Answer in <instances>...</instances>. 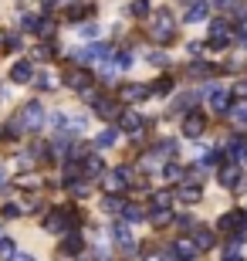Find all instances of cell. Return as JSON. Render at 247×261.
Wrapping results in <instances>:
<instances>
[{
    "label": "cell",
    "instance_id": "7402d4cb",
    "mask_svg": "<svg viewBox=\"0 0 247 261\" xmlns=\"http://www.w3.org/2000/svg\"><path fill=\"white\" fill-rule=\"evenodd\" d=\"M0 261H17V248H14V241H0Z\"/></svg>",
    "mask_w": 247,
    "mask_h": 261
},
{
    "label": "cell",
    "instance_id": "ffe728a7",
    "mask_svg": "<svg viewBox=\"0 0 247 261\" xmlns=\"http://www.w3.org/2000/svg\"><path fill=\"white\" fill-rule=\"evenodd\" d=\"M115 139H119V129H102V133L95 136V146H115Z\"/></svg>",
    "mask_w": 247,
    "mask_h": 261
},
{
    "label": "cell",
    "instance_id": "b9f144b4",
    "mask_svg": "<svg viewBox=\"0 0 247 261\" xmlns=\"http://www.w3.org/2000/svg\"><path fill=\"white\" fill-rule=\"evenodd\" d=\"M146 261H180V258H173V254H149Z\"/></svg>",
    "mask_w": 247,
    "mask_h": 261
},
{
    "label": "cell",
    "instance_id": "f35d334b",
    "mask_svg": "<svg viewBox=\"0 0 247 261\" xmlns=\"http://www.w3.org/2000/svg\"><path fill=\"white\" fill-rule=\"evenodd\" d=\"M190 71H193V75H210V65H203V61H197V65H193Z\"/></svg>",
    "mask_w": 247,
    "mask_h": 261
},
{
    "label": "cell",
    "instance_id": "3957f363",
    "mask_svg": "<svg viewBox=\"0 0 247 261\" xmlns=\"http://www.w3.org/2000/svg\"><path fill=\"white\" fill-rule=\"evenodd\" d=\"M44 227H48L51 234H71V231H75V214H68V211H51L48 221H44Z\"/></svg>",
    "mask_w": 247,
    "mask_h": 261
},
{
    "label": "cell",
    "instance_id": "d4e9b609",
    "mask_svg": "<svg viewBox=\"0 0 247 261\" xmlns=\"http://www.w3.org/2000/svg\"><path fill=\"white\" fill-rule=\"evenodd\" d=\"M162 176H166L170 184H176V180H183V170L176 163H166V166H162Z\"/></svg>",
    "mask_w": 247,
    "mask_h": 261
},
{
    "label": "cell",
    "instance_id": "ee69618b",
    "mask_svg": "<svg viewBox=\"0 0 247 261\" xmlns=\"http://www.w3.org/2000/svg\"><path fill=\"white\" fill-rule=\"evenodd\" d=\"M20 214V207H14V203H7V207H4V217H17Z\"/></svg>",
    "mask_w": 247,
    "mask_h": 261
},
{
    "label": "cell",
    "instance_id": "74e56055",
    "mask_svg": "<svg viewBox=\"0 0 247 261\" xmlns=\"http://www.w3.org/2000/svg\"><path fill=\"white\" fill-rule=\"evenodd\" d=\"M220 261H244V254H240L237 248H227V254H224Z\"/></svg>",
    "mask_w": 247,
    "mask_h": 261
},
{
    "label": "cell",
    "instance_id": "603a6c76",
    "mask_svg": "<svg viewBox=\"0 0 247 261\" xmlns=\"http://www.w3.org/2000/svg\"><path fill=\"white\" fill-rule=\"evenodd\" d=\"M115 71H125V68L132 65V51H115Z\"/></svg>",
    "mask_w": 247,
    "mask_h": 261
},
{
    "label": "cell",
    "instance_id": "484cf974",
    "mask_svg": "<svg viewBox=\"0 0 247 261\" xmlns=\"http://www.w3.org/2000/svg\"><path fill=\"white\" fill-rule=\"evenodd\" d=\"M95 109H98V116H105V119H115V116H122L119 109L112 106V102H95Z\"/></svg>",
    "mask_w": 247,
    "mask_h": 261
},
{
    "label": "cell",
    "instance_id": "44dd1931",
    "mask_svg": "<svg viewBox=\"0 0 247 261\" xmlns=\"http://www.w3.org/2000/svg\"><path fill=\"white\" fill-rule=\"evenodd\" d=\"M200 197H203L200 187H183V190H180V200L183 203H200Z\"/></svg>",
    "mask_w": 247,
    "mask_h": 261
},
{
    "label": "cell",
    "instance_id": "7a4b0ae2",
    "mask_svg": "<svg viewBox=\"0 0 247 261\" xmlns=\"http://www.w3.org/2000/svg\"><path fill=\"white\" fill-rule=\"evenodd\" d=\"M217 231H227L234 241L244 244V241H247V214H244V211H230V214H224V217L217 221Z\"/></svg>",
    "mask_w": 247,
    "mask_h": 261
},
{
    "label": "cell",
    "instance_id": "d6986e66",
    "mask_svg": "<svg viewBox=\"0 0 247 261\" xmlns=\"http://www.w3.org/2000/svg\"><path fill=\"white\" fill-rule=\"evenodd\" d=\"M102 211H105V214H122V211H125V200H122V197H115V194H105Z\"/></svg>",
    "mask_w": 247,
    "mask_h": 261
},
{
    "label": "cell",
    "instance_id": "277c9868",
    "mask_svg": "<svg viewBox=\"0 0 247 261\" xmlns=\"http://www.w3.org/2000/svg\"><path fill=\"white\" fill-rule=\"evenodd\" d=\"M173 31H176V20H173V14H170V10H156V17H152V38L170 41Z\"/></svg>",
    "mask_w": 247,
    "mask_h": 261
},
{
    "label": "cell",
    "instance_id": "f1b7e54d",
    "mask_svg": "<svg viewBox=\"0 0 247 261\" xmlns=\"http://www.w3.org/2000/svg\"><path fill=\"white\" fill-rule=\"evenodd\" d=\"M65 112H51V116H48V122H51V129H68V122H65Z\"/></svg>",
    "mask_w": 247,
    "mask_h": 261
},
{
    "label": "cell",
    "instance_id": "f6af8a7d",
    "mask_svg": "<svg viewBox=\"0 0 247 261\" xmlns=\"http://www.w3.org/2000/svg\"><path fill=\"white\" fill-rule=\"evenodd\" d=\"M4 187H7V170L0 166V190H4Z\"/></svg>",
    "mask_w": 247,
    "mask_h": 261
},
{
    "label": "cell",
    "instance_id": "5bb4252c",
    "mask_svg": "<svg viewBox=\"0 0 247 261\" xmlns=\"http://www.w3.org/2000/svg\"><path fill=\"white\" fill-rule=\"evenodd\" d=\"M81 173H85L88 180H98V176H105V163L98 156H88L85 163H81Z\"/></svg>",
    "mask_w": 247,
    "mask_h": 261
},
{
    "label": "cell",
    "instance_id": "836d02e7",
    "mask_svg": "<svg viewBox=\"0 0 247 261\" xmlns=\"http://www.w3.org/2000/svg\"><path fill=\"white\" fill-rule=\"evenodd\" d=\"M234 20H240V24L247 20V4H244V0H237V4H234Z\"/></svg>",
    "mask_w": 247,
    "mask_h": 261
},
{
    "label": "cell",
    "instance_id": "e575fe53",
    "mask_svg": "<svg viewBox=\"0 0 247 261\" xmlns=\"http://www.w3.org/2000/svg\"><path fill=\"white\" fill-rule=\"evenodd\" d=\"M85 126H88V122H85V116H75L71 122H68V129H71V133H81Z\"/></svg>",
    "mask_w": 247,
    "mask_h": 261
},
{
    "label": "cell",
    "instance_id": "8992f818",
    "mask_svg": "<svg viewBox=\"0 0 247 261\" xmlns=\"http://www.w3.org/2000/svg\"><path fill=\"white\" fill-rule=\"evenodd\" d=\"M58 258H61V261L81 258V234H78V231H71V234H68L65 241H61V248H58Z\"/></svg>",
    "mask_w": 247,
    "mask_h": 261
},
{
    "label": "cell",
    "instance_id": "30bf717a",
    "mask_svg": "<svg viewBox=\"0 0 247 261\" xmlns=\"http://www.w3.org/2000/svg\"><path fill=\"white\" fill-rule=\"evenodd\" d=\"M31 78H34V65H31V61H17V65L10 68V82H17V85H28Z\"/></svg>",
    "mask_w": 247,
    "mask_h": 261
},
{
    "label": "cell",
    "instance_id": "7dc6e473",
    "mask_svg": "<svg viewBox=\"0 0 247 261\" xmlns=\"http://www.w3.org/2000/svg\"><path fill=\"white\" fill-rule=\"evenodd\" d=\"M217 4H230V0H217Z\"/></svg>",
    "mask_w": 247,
    "mask_h": 261
},
{
    "label": "cell",
    "instance_id": "1f68e13d",
    "mask_svg": "<svg viewBox=\"0 0 247 261\" xmlns=\"http://www.w3.org/2000/svg\"><path fill=\"white\" fill-rule=\"evenodd\" d=\"M234 122H237L240 129H247V102H244V106H237V109H234Z\"/></svg>",
    "mask_w": 247,
    "mask_h": 261
},
{
    "label": "cell",
    "instance_id": "4316f807",
    "mask_svg": "<svg viewBox=\"0 0 247 261\" xmlns=\"http://www.w3.org/2000/svg\"><path fill=\"white\" fill-rule=\"evenodd\" d=\"M20 28L24 31H41V17H34V14H20Z\"/></svg>",
    "mask_w": 247,
    "mask_h": 261
},
{
    "label": "cell",
    "instance_id": "5b68a950",
    "mask_svg": "<svg viewBox=\"0 0 247 261\" xmlns=\"http://www.w3.org/2000/svg\"><path fill=\"white\" fill-rule=\"evenodd\" d=\"M102 180H105V190H108V194H115V197H119L125 187L132 184V176H129V166H119V170H112V173H105Z\"/></svg>",
    "mask_w": 247,
    "mask_h": 261
},
{
    "label": "cell",
    "instance_id": "83f0119b",
    "mask_svg": "<svg viewBox=\"0 0 247 261\" xmlns=\"http://www.w3.org/2000/svg\"><path fill=\"white\" fill-rule=\"evenodd\" d=\"M220 184L224 187H237V166H227V170L220 173Z\"/></svg>",
    "mask_w": 247,
    "mask_h": 261
},
{
    "label": "cell",
    "instance_id": "ac0fdd59",
    "mask_svg": "<svg viewBox=\"0 0 247 261\" xmlns=\"http://www.w3.org/2000/svg\"><path fill=\"white\" fill-rule=\"evenodd\" d=\"M210 106H213V109H217V112H224V109H227L230 106V95H227V92H224V88H217V85H213V88H210Z\"/></svg>",
    "mask_w": 247,
    "mask_h": 261
},
{
    "label": "cell",
    "instance_id": "4dcf8cb0",
    "mask_svg": "<svg viewBox=\"0 0 247 261\" xmlns=\"http://www.w3.org/2000/svg\"><path fill=\"white\" fill-rule=\"evenodd\" d=\"M149 14V0H132V17H146Z\"/></svg>",
    "mask_w": 247,
    "mask_h": 261
},
{
    "label": "cell",
    "instance_id": "7bdbcfd3",
    "mask_svg": "<svg viewBox=\"0 0 247 261\" xmlns=\"http://www.w3.org/2000/svg\"><path fill=\"white\" fill-rule=\"evenodd\" d=\"M149 61H152V65H166V55H159V51H152V55H149Z\"/></svg>",
    "mask_w": 247,
    "mask_h": 261
},
{
    "label": "cell",
    "instance_id": "60d3db41",
    "mask_svg": "<svg viewBox=\"0 0 247 261\" xmlns=\"http://www.w3.org/2000/svg\"><path fill=\"white\" fill-rule=\"evenodd\" d=\"M51 51H54V48H51V44H41V48L34 51V55H38V58H51Z\"/></svg>",
    "mask_w": 247,
    "mask_h": 261
},
{
    "label": "cell",
    "instance_id": "d590c367",
    "mask_svg": "<svg viewBox=\"0 0 247 261\" xmlns=\"http://www.w3.org/2000/svg\"><path fill=\"white\" fill-rule=\"evenodd\" d=\"M220 160H224V156H220V149H210V153H203V163H213V166H217Z\"/></svg>",
    "mask_w": 247,
    "mask_h": 261
},
{
    "label": "cell",
    "instance_id": "8fae6325",
    "mask_svg": "<svg viewBox=\"0 0 247 261\" xmlns=\"http://www.w3.org/2000/svg\"><path fill=\"white\" fill-rule=\"evenodd\" d=\"M112 234H115V241H119V248H122V254H132L135 248H139V244H135V238L129 234V227H122V224H119Z\"/></svg>",
    "mask_w": 247,
    "mask_h": 261
},
{
    "label": "cell",
    "instance_id": "ab89813d",
    "mask_svg": "<svg viewBox=\"0 0 247 261\" xmlns=\"http://www.w3.org/2000/svg\"><path fill=\"white\" fill-rule=\"evenodd\" d=\"M38 88H54V78H51V75H41L38 78Z\"/></svg>",
    "mask_w": 247,
    "mask_h": 261
},
{
    "label": "cell",
    "instance_id": "6da1fadb",
    "mask_svg": "<svg viewBox=\"0 0 247 261\" xmlns=\"http://www.w3.org/2000/svg\"><path fill=\"white\" fill-rule=\"evenodd\" d=\"M44 122H48V112H44V106H41V102H28V106L20 109L14 133H20V129H28V133H38Z\"/></svg>",
    "mask_w": 247,
    "mask_h": 261
},
{
    "label": "cell",
    "instance_id": "8d00e7d4",
    "mask_svg": "<svg viewBox=\"0 0 247 261\" xmlns=\"http://www.w3.org/2000/svg\"><path fill=\"white\" fill-rule=\"evenodd\" d=\"M234 95H237V98H247V78H240L237 85H234Z\"/></svg>",
    "mask_w": 247,
    "mask_h": 261
},
{
    "label": "cell",
    "instance_id": "681fc988",
    "mask_svg": "<svg viewBox=\"0 0 247 261\" xmlns=\"http://www.w3.org/2000/svg\"><path fill=\"white\" fill-rule=\"evenodd\" d=\"M244 163H247V153H244Z\"/></svg>",
    "mask_w": 247,
    "mask_h": 261
},
{
    "label": "cell",
    "instance_id": "bcb514c9",
    "mask_svg": "<svg viewBox=\"0 0 247 261\" xmlns=\"http://www.w3.org/2000/svg\"><path fill=\"white\" fill-rule=\"evenodd\" d=\"M17 261H34V258H31V254H17Z\"/></svg>",
    "mask_w": 247,
    "mask_h": 261
},
{
    "label": "cell",
    "instance_id": "2e32d148",
    "mask_svg": "<svg viewBox=\"0 0 247 261\" xmlns=\"http://www.w3.org/2000/svg\"><path fill=\"white\" fill-rule=\"evenodd\" d=\"M213 241H217V238H213V231H207V227H197V231H193V244H197L200 251H210Z\"/></svg>",
    "mask_w": 247,
    "mask_h": 261
},
{
    "label": "cell",
    "instance_id": "f546056e",
    "mask_svg": "<svg viewBox=\"0 0 247 261\" xmlns=\"http://www.w3.org/2000/svg\"><path fill=\"white\" fill-rule=\"evenodd\" d=\"M122 217H125V221H143L146 214H143V207H135V203H132V207H125V211H122Z\"/></svg>",
    "mask_w": 247,
    "mask_h": 261
},
{
    "label": "cell",
    "instance_id": "9c48e42d",
    "mask_svg": "<svg viewBox=\"0 0 247 261\" xmlns=\"http://www.w3.org/2000/svg\"><path fill=\"white\" fill-rule=\"evenodd\" d=\"M108 55H112V44H102V41H98V44H88L78 58H81V61H105Z\"/></svg>",
    "mask_w": 247,
    "mask_h": 261
},
{
    "label": "cell",
    "instance_id": "cb8c5ba5",
    "mask_svg": "<svg viewBox=\"0 0 247 261\" xmlns=\"http://www.w3.org/2000/svg\"><path fill=\"white\" fill-rule=\"evenodd\" d=\"M170 221H173L170 207H156V211H152V224H156V227H162V224H170Z\"/></svg>",
    "mask_w": 247,
    "mask_h": 261
},
{
    "label": "cell",
    "instance_id": "4fadbf2b",
    "mask_svg": "<svg viewBox=\"0 0 247 261\" xmlns=\"http://www.w3.org/2000/svg\"><path fill=\"white\" fill-rule=\"evenodd\" d=\"M119 126H122L125 133L139 136V133H143V116H135V112H122V116H119Z\"/></svg>",
    "mask_w": 247,
    "mask_h": 261
},
{
    "label": "cell",
    "instance_id": "9a60e30c",
    "mask_svg": "<svg viewBox=\"0 0 247 261\" xmlns=\"http://www.w3.org/2000/svg\"><path fill=\"white\" fill-rule=\"evenodd\" d=\"M207 10H210V4H207V0H193V4H190V10H186V24H200V20L207 17Z\"/></svg>",
    "mask_w": 247,
    "mask_h": 261
},
{
    "label": "cell",
    "instance_id": "d6a6232c",
    "mask_svg": "<svg viewBox=\"0 0 247 261\" xmlns=\"http://www.w3.org/2000/svg\"><path fill=\"white\" fill-rule=\"evenodd\" d=\"M170 200H173V194H170V190H162V194L152 197V207H170Z\"/></svg>",
    "mask_w": 247,
    "mask_h": 261
},
{
    "label": "cell",
    "instance_id": "7c38bea8",
    "mask_svg": "<svg viewBox=\"0 0 247 261\" xmlns=\"http://www.w3.org/2000/svg\"><path fill=\"white\" fill-rule=\"evenodd\" d=\"M197 251H200V248L193 241H186V238H180V241L173 244V254H176L180 261H193V258H197Z\"/></svg>",
    "mask_w": 247,
    "mask_h": 261
},
{
    "label": "cell",
    "instance_id": "ba28073f",
    "mask_svg": "<svg viewBox=\"0 0 247 261\" xmlns=\"http://www.w3.org/2000/svg\"><path fill=\"white\" fill-rule=\"evenodd\" d=\"M203 129H207V119L200 116V112H190V116L183 119V133L190 136V139H197V136H203Z\"/></svg>",
    "mask_w": 247,
    "mask_h": 261
},
{
    "label": "cell",
    "instance_id": "e0dca14e",
    "mask_svg": "<svg viewBox=\"0 0 247 261\" xmlns=\"http://www.w3.org/2000/svg\"><path fill=\"white\" fill-rule=\"evenodd\" d=\"M146 92H149L146 85H125L119 95H122V102H143V98H149Z\"/></svg>",
    "mask_w": 247,
    "mask_h": 261
},
{
    "label": "cell",
    "instance_id": "f907efd6",
    "mask_svg": "<svg viewBox=\"0 0 247 261\" xmlns=\"http://www.w3.org/2000/svg\"><path fill=\"white\" fill-rule=\"evenodd\" d=\"M78 261H88V258H78Z\"/></svg>",
    "mask_w": 247,
    "mask_h": 261
},
{
    "label": "cell",
    "instance_id": "c3c4849f",
    "mask_svg": "<svg viewBox=\"0 0 247 261\" xmlns=\"http://www.w3.org/2000/svg\"><path fill=\"white\" fill-rule=\"evenodd\" d=\"M0 241H4V231H0Z\"/></svg>",
    "mask_w": 247,
    "mask_h": 261
},
{
    "label": "cell",
    "instance_id": "52a82bcc",
    "mask_svg": "<svg viewBox=\"0 0 247 261\" xmlns=\"http://www.w3.org/2000/svg\"><path fill=\"white\" fill-rule=\"evenodd\" d=\"M65 82H68L71 88H75V92H81V95H85L88 88H92V75H88L85 68H75V71H68Z\"/></svg>",
    "mask_w": 247,
    "mask_h": 261
}]
</instances>
